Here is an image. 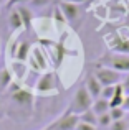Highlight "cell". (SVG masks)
I'll return each mask as SVG.
<instances>
[{
  "instance_id": "obj_23",
  "label": "cell",
  "mask_w": 129,
  "mask_h": 130,
  "mask_svg": "<svg viewBox=\"0 0 129 130\" xmlns=\"http://www.w3.org/2000/svg\"><path fill=\"white\" fill-rule=\"evenodd\" d=\"M121 86H123V89H124V95H129V74L123 77V81H121Z\"/></svg>"
},
{
  "instance_id": "obj_22",
  "label": "cell",
  "mask_w": 129,
  "mask_h": 130,
  "mask_svg": "<svg viewBox=\"0 0 129 130\" xmlns=\"http://www.w3.org/2000/svg\"><path fill=\"white\" fill-rule=\"evenodd\" d=\"M74 130H98V127H94V125H91V124H86V122H81L80 120Z\"/></svg>"
},
{
  "instance_id": "obj_15",
  "label": "cell",
  "mask_w": 129,
  "mask_h": 130,
  "mask_svg": "<svg viewBox=\"0 0 129 130\" xmlns=\"http://www.w3.org/2000/svg\"><path fill=\"white\" fill-rule=\"evenodd\" d=\"M78 119H80L81 122H86V124H91V125H94V127H98V115L94 114L93 110H86V112H83L81 115H78Z\"/></svg>"
},
{
  "instance_id": "obj_16",
  "label": "cell",
  "mask_w": 129,
  "mask_h": 130,
  "mask_svg": "<svg viewBox=\"0 0 129 130\" xmlns=\"http://www.w3.org/2000/svg\"><path fill=\"white\" fill-rule=\"evenodd\" d=\"M12 76L13 74L10 73L8 69H3L2 73H0V86H2L3 89H7L10 84H12Z\"/></svg>"
},
{
  "instance_id": "obj_27",
  "label": "cell",
  "mask_w": 129,
  "mask_h": 130,
  "mask_svg": "<svg viewBox=\"0 0 129 130\" xmlns=\"http://www.w3.org/2000/svg\"><path fill=\"white\" fill-rule=\"evenodd\" d=\"M63 2H70V3H76V5H80V3H84L86 0H63Z\"/></svg>"
},
{
  "instance_id": "obj_9",
  "label": "cell",
  "mask_w": 129,
  "mask_h": 130,
  "mask_svg": "<svg viewBox=\"0 0 129 130\" xmlns=\"http://www.w3.org/2000/svg\"><path fill=\"white\" fill-rule=\"evenodd\" d=\"M30 53H32V44H30L28 41H20L15 46V50H13V58H15V61L25 63V61L28 59Z\"/></svg>"
},
{
  "instance_id": "obj_19",
  "label": "cell",
  "mask_w": 129,
  "mask_h": 130,
  "mask_svg": "<svg viewBox=\"0 0 129 130\" xmlns=\"http://www.w3.org/2000/svg\"><path fill=\"white\" fill-rule=\"evenodd\" d=\"M109 130H129V122L126 119L116 120V122H113V124L109 125Z\"/></svg>"
},
{
  "instance_id": "obj_2",
  "label": "cell",
  "mask_w": 129,
  "mask_h": 130,
  "mask_svg": "<svg viewBox=\"0 0 129 130\" xmlns=\"http://www.w3.org/2000/svg\"><path fill=\"white\" fill-rule=\"evenodd\" d=\"M93 74L98 77V81L103 84V87H106V86H116V84H119L121 81H123V77H124L123 73L113 69V68H108V66L96 68V71H94Z\"/></svg>"
},
{
  "instance_id": "obj_7",
  "label": "cell",
  "mask_w": 129,
  "mask_h": 130,
  "mask_svg": "<svg viewBox=\"0 0 129 130\" xmlns=\"http://www.w3.org/2000/svg\"><path fill=\"white\" fill-rule=\"evenodd\" d=\"M12 99L22 107H32L33 105V94L27 89H18L12 94Z\"/></svg>"
},
{
  "instance_id": "obj_13",
  "label": "cell",
  "mask_w": 129,
  "mask_h": 130,
  "mask_svg": "<svg viewBox=\"0 0 129 130\" xmlns=\"http://www.w3.org/2000/svg\"><path fill=\"white\" fill-rule=\"evenodd\" d=\"M17 12H18L20 17H22L23 26H25V28H30V25H32V20H33L32 10H30L28 7H25V5H18V7H17Z\"/></svg>"
},
{
  "instance_id": "obj_17",
  "label": "cell",
  "mask_w": 129,
  "mask_h": 130,
  "mask_svg": "<svg viewBox=\"0 0 129 130\" xmlns=\"http://www.w3.org/2000/svg\"><path fill=\"white\" fill-rule=\"evenodd\" d=\"M124 114H126V110H124L123 107L109 109V115H111V120H113V122H116V120H123V119H124Z\"/></svg>"
},
{
  "instance_id": "obj_18",
  "label": "cell",
  "mask_w": 129,
  "mask_h": 130,
  "mask_svg": "<svg viewBox=\"0 0 129 130\" xmlns=\"http://www.w3.org/2000/svg\"><path fill=\"white\" fill-rule=\"evenodd\" d=\"M111 124H113V120H111L109 112H106V114H103V115H98V127L109 128V125H111Z\"/></svg>"
},
{
  "instance_id": "obj_24",
  "label": "cell",
  "mask_w": 129,
  "mask_h": 130,
  "mask_svg": "<svg viewBox=\"0 0 129 130\" xmlns=\"http://www.w3.org/2000/svg\"><path fill=\"white\" fill-rule=\"evenodd\" d=\"M123 109L126 112H129V95H124V104H123Z\"/></svg>"
},
{
  "instance_id": "obj_6",
  "label": "cell",
  "mask_w": 129,
  "mask_h": 130,
  "mask_svg": "<svg viewBox=\"0 0 129 130\" xmlns=\"http://www.w3.org/2000/svg\"><path fill=\"white\" fill-rule=\"evenodd\" d=\"M84 87L88 89V92H89V95L94 99L101 97V91H103V84L98 81V77L94 76V74H88L86 76V81H84Z\"/></svg>"
},
{
  "instance_id": "obj_20",
  "label": "cell",
  "mask_w": 129,
  "mask_h": 130,
  "mask_svg": "<svg viewBox=\"0 0 129 130\" xmlns=\"http://www.w3.org/2000/svg\"><path fill=\"white\" fill-rule=\"evenodd\" d=\"M114 92H116V86H106L103 87V91H101V97L106 99V101H111L114 95Z\"/></svg>"
},
{
  "instance_id": "obj_10",
  "label": "cell",
  "mask_w": 129,
  "mask_h": 130,
  "mask_svg": "<svg viewBox=\"0 0 129 130\" xmlns=\"http://www.w3.org/2000/svg\"><path fill=\"white\" fill-rule=\"evenodd\" d=\"M111 50L118 54H127L129 56V40L127 38H114V41L111 43Z\"/></svg>"
},
{
  "instance_id": "obj_11",
  "label": "cell",
  "mask_w": 129,
  "mask_h": 130,
  "mask_svg": "<svg viewBox=\"0 0 129 130\" xmlns=\"http://www.w3.org/2000/svg\"><path fill=\"white\" fill-rule=\"evenodd\" d=\"M109 101H106V99L103 97H98L93 101V105H91V110L94 112L96 115H103L106 114V112H109Z\"/></svg>"
},
{
  "instance_id": "obj_12",
  "label": "cell",
  "mask_w": 129,
  "mask_h": 130,
  "mask_svg": "<svg viewBox=\"0 0 129 130\" xmlns=\"http://www.w3.org/2000/svg\"><path fill=\"white\" fill-rule=\"evenodd\" d=\"M33 56V61H35V68L36 69H45L46 68V58L43 54V50L42 48H32V53Z\"/></svg>"
},
{
  "instance_id": "obj_25",
  "label": "cell",
  "mask_w": 129,
  "mask_h": 130,
  "mask_svg": "<svg viewBox=\"0 0 129 130\" xmlns=\"http://www.w3.org/2000/svg\"><path fill=\"white\" fill-rule=\"evenodd\" d=\"M25 2H28V0H8V7H12V5H17V3H25Z\"/></svg>"
},
{
  "instance_id": "obj_26",
  "label": "cell",
  "mask_w": 129,
  "mask_h": 130,
  "mask_svg": "<svg viewBox=\"0 0 129 130\" xmlns=\"http://www.w3.org/2000/svg\"><path fill=\"white\" fill-rule=\"evenodd\" d=\"M45 2H48V0H32L33 5H45Z\"/></svg>"
},
{
  "instance_id": "obj_21",
  "label": "cell",
  "mask_w": 129,
  "mask_h": 130,
  "mask_svg": "<svg viewBox=\"0 0 129 130\" xmlns=\"http://www.w3.org/2000/svg\"><path fill=\"white\" fill-rule=\"evenodd\" d=\"M53 20H55L58 25H64L66 23V18H64V15L61 13V10H60V7H56L55 12H53Z\"/></svg>"
},
{
  "instance_id": "obj_8",
  "label": "cell",
  "mask_w": 129,
  "mask_h": 130,
  "mask_svg": "<svg viewBox=\"0 0 129 130\" xmlns=\"http://www.w3.org/2000/svg\"><path fill=\"white\" fill-rule=\"evenodd\" d=\"M60 10H61V13L64 15V18H66V22H74V20L78 18V15H80V8H78L76 3H70V2H60L58 3Z\"/></svg>"
},
{
  "instance_id": "obj_14",
  "label": "cell",
  "mask_w": 129,
  "mask_h": 130,
  "mask_svg": "<svg viewBox=\"0 0 129 130\" xmlns=\"http://www.w3.org/2000/svg\"><path fill=\"white\" fill-rule=\"evenodd\" d=\"M22 26H23L22 17H20V13L17 12V8H15V10H13V12L8 15V28L12 30V31H17V30H20Z\"/></svg>"
},
{
  "instance_id": "obj_1",
  "label": "cell",
  "mask_w": 129,
  "mask_h": 130,
  "mask_svg": "<svg viewBox=\"0 0 129 130\" xmlns=\"http://www.w3.org/2000/svg\"><path fill=\"white\" fill-rule=\"evenodd\" d=\"M91 105H93V97L89 95L88 89L83 84V86H80L74 91L73 97H71V102H70V107H68V112H71L74 115H81L83 112L89 110Z\"/></svg>"
},
{
  "instance_id": "obj_4",
  "label": "cell",
  "mask_w": 129,
  "mask_h": 130,
  "mask_svg": "<svg viewBox=\"0 0 129 130\" xmlns=\"http://www.w3.org/2000/svg\"><path fill=\"white\" fill-rule=\"evenodd\" d=\"M36 92L38 94H51L56 89V74L53 71H45L40 76V79L36 81Z\"/></svg>"
},
{
  "instance_id": "obj_5",
  "label": "cell",
  "mask_w": 129,
  "mask_h": 130,
  "mask_svg": "<svg viewBox=\"0 0 129 130\" xmlns=\"http://www.w3.org/2000/svg\"><path fill=\"white\" fill-rule=\"evenodd\" d=\"M78 122H80L78 115H74V114L66 110V114H63L60 119H56L53 122V125H50V128L51 130H74Z\"/></svg>"
},
{
  "instance_id": "obj_3",
  "label": "cell",
  "mask_w": 129,
  "mask_h": 130,
  "mask_svg": "<svg viewBox=\"0 0 129 130\" xmlns=\"http://www.w3.org/2000/svg\"><path fill=\"white\" fill-rule=\"evenodd\" d=\"M103 66L113 68V69L119 71V73H129V56L127 54H109V56H104L103 59Z\"/></svg>"
}]
</instances>
